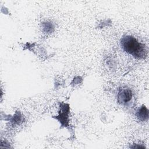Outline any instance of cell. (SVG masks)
Segmentation results:
<instances>
[{"mask_svg": "<svg viewBox=\"0 0 149 149\" xmlns=\"http://www.w3.org/2000/svg\"><path fill=\"white\" fill-rule=\"evenodd\" d=\"M123 50L137 59H144L147 56L148 51L145 44L140 42L134 37L126 35L120 40Z\"/></svg>", "mask_w": 149, "mask_h": 149, "instance_id": "1", "label": "cell"}, {"mask_svg": "<svg viewBox=\"0 0 149 149\" xmlns=\"http://www.w3.org/2000/svg\"><path fill=\"white\" fill-rule=\"evenodd\" d=\"M70 112L69 105L68 104L61 103L59 105V111L58 115L55 116L56 119L61 124L62 126L66 127L69 126V113Z\"/></svg>", "mask_w": 149, "mask_h": 149, "instance_id": "2", "label": "cell"}, {"mask_svg": "<svg viewBox=\"0 0 149 149\" xmlns=\"http://www.w3.org/2000/svg\"><path fill=\"white\" fill-rule=\"evenodd\" d=\"M133 98V93L130 88L123 87L119 89L117 94V101L122 105H126Z\"/></svg>", "mask_w": 149, "mask_h": 149, "instance_id": "3", "label": "cell"}, {"mask_svg": "<svg viewBox=\"0 0 149 149\" xmlns=\"http://www.w3.org/2000/svg\"><path fill=\"white\" fill-rule=\"evenodd\" d=\"M136 116L139 120L141 122L147 121L148 119V110L147 107L143 105L137 111Z\"/></svg>", "mask_w": 149, "mask_h": 149, "instance_id": "4", "label": "cell"}, {"mask_svg": "<svg viewBox=\"0 0 149 149\" xmlns=\"http://www.w3.org/2000/svg\"><path fill=\"white\" fill-rule=\"evenodd\" d=\"M41 28L43 33L47 34L52 33L55 30L54 24L50 22H44L42 23Z\"/></svg>", "mask_w": 149, "mask_h": 149, "instance_id": "5", "label": "cell"}, {"mask_svg": "<svg viewBox=\"0 0 149 149\" xmlns=\"http://www.w3.org/2000/svg\"><path fill=\"white\" fill-rule=\"evenodd\" d=\"M22 119V116L19 114H15L14 115V117L13 118V120H12L14 123H19Z\"/></svg>", "mask_w": 149, "mask_h": 149, "instance_id": "6", "label": "cell"}]
</instances>
